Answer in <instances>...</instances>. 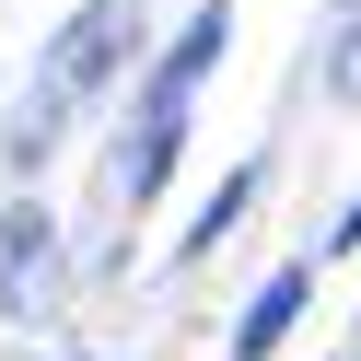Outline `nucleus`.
<instances>
[{
    "mask_svg": "<svg viewBox=\"0 0 361 361\" xmlns=\"http://www.w3.org/2000/svg\"><path fill=\"white\" fill-rule=\"evenodd\" d=\"M117 35H128V12H117V0H82L71 24H59V47H47V82L24 94V117H12V140H0L12 164H47V128L71 117V105L94 94L105 71H117Z\"/></svg>",
    "mask_w": 361,
    "mask_h": 361,
    "instance_id": "obj_1",
    "label": "nucleus"
},
{
    "mask_svg": "<svg viewBox=\"0 0 361 361\" xmlns=\"http://www.w3.org/2000/svg\"><path fill=\"white\" fill-rule=\"evenodd\" d=\"M233 47V0H198L187 12V35L164 47V71H152V105H140V128H187V94L210 82V59Z\"/></svg>",
    "mask_w": 361,
    "mask_h": 361,
    "instance_id": "obj_2",
    "label": "nucleus"
},
{
    "mask_svg": "<svg viewBox=\"0 0 361 361\" xmlns=\"http://www.w3.org/2000/svg\"><path fill=\"white\" fill-rule=\"evenodd\" d=\"M291 314H303V268H268L257 303H245V326H233V350H245V361H268V350L291 338Z\"/></svg>",
    "mask_w": 361,
    "mask_h": 361,
    "instance_id": "obj_3",
    "label": "nucleus"
},
{
    "mask_svg": "<svg viewBox=\"0 0 361 361\" xmlns=\"http://www.w3.org/2000/svg\"><path fill=\"white\" fill-rule=\"evenodd\" d=\"M35 280H47V210H12V268H0V303L24 314Z\"/></svg>",
    "mask_w": 361,
    "mask_h": 361,
    "instance_id": "obj_4",
    "label": "nucleus"
},
{
    "mask_svg": "<svg viewBox=\"0 0 361 361\" xmlns=\"http://www.w3.org/2000/svg\"><path fill=\"white\" fill-rule=\"evenodd\" d=\"M326 82H338V94H361V24L338 35V59H326Z\"/></svg>",
    "mask_w": 361,
    "mask_h": 361,
    "instance_id": "obj_5",
    "label": "nucleus"
},
{
    "mask_svg": "<svg viewBox=\"0 0 361 361\" xmlns=\"http://www.w3.org/2000/svg\"><path fill=\"white\" fill-rule=\"evenodd\" d=\"M326 245H361V210H350V221H338V233H326Z\"/></svg>",
    "mask_w": 361,
    "mask_h": 361,
    "instance_id": "obj_6",
    "label": "nucleus"
}]
</instances>
